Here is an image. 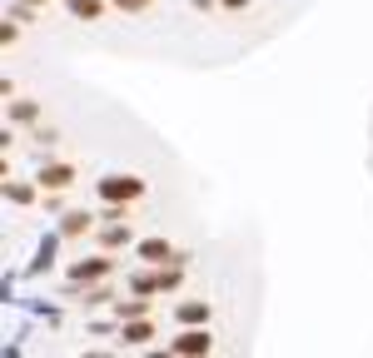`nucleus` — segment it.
I'll return each mask as SVG.
<instances>
[{
    "mask_svg": "<svg viewBox=\"0 0 373 358\" xmlns=\"http://www.w3.org/2000/svg\"><path fill=\"white\" fill-rule=\"evenodd\" d=\"M95 190H100V199H104V204H120V199H125V204H135V199L144 194V179H135V174H104Z\"/></svg>",
    "mask_w": 373,
    "mask_h": 358,
    "instance_id": "f257e3e1",
    "label": "nucleus"
},
{
    "mask_svg": "<svg viewBox=\"0 0 373 358\" xmlns=\"http://www.w3.org/2000/svg\"><path fill=\"white\" fill-rule=\"evenodd\" d=\"M209 348H215V333H209V329H194V324L170 338V353H209Z\"/></svg>",
    "mask_w": 373,
    "mask_h": 358,
    "instance_id": "f03ea898",
    "label": "nucleus"
},
{
    "mask_svg": "<svg viewBox=\"0 0 373 358\" xmlns=\"http://www.w3.org/2000/svg\"><path fill=\"white\" fill-rule=\"evenodd\" d=\"M35 185H40V190H70V185H75V169H70V164H45Z\"/></svg>",
    "mask_w": 373,
    "mask_h": 358,
    "instance_id": "7ed1b4c3",
    "label": "nucleus"
},
{
    "mask_svg": "<svg viewBox=\"0 0 373 358\" xmlns=\"http://www.w3.org/2000/svg\"><path fill=\"white\" fill-rule=\"evenodd\" d=\"M179 324H209V298H189V304H179Z\"/></svg>",
    "mask_w": 373,
    "mask_h": 358,
    "instance_id": "20e7f679",
    "label": "nucleus"
},
{
    "mask_svg": "<svg viewBox=\"0 0 373 358\" xmlns=\"http://www.w3.org/2000/svg\"><path fill=\"white\" fill-rule=\"evenodd\" d=\"M65 6H70L75 20H100L104 15V0H65Z\"/></svg>",
    "mask_w": 373,
    "mask_h": 358,
    "instance_id": "39448f33",
    "label": "nucleus"
},
{
    "mask_svg": "<svg viewBox=\"0 0 373 358\" xmlns=\"http://www.w3.org/2000/svg\"><path fill=\"white\" fill-rule=\"evenodd\" d=\"M90 229H95V214H65V224H60L65 239H80V234H90Z\"/></svg>",
    "mask_w": 373,
    "mask_h": 358,
    "instance_id": "423d86ee",
    "label": "nucleus"
},
{
    "mask_svg": "<svg viewBox=\"0 0 373 358\" xmlns=\"http://www.w3.org/2000/svg\"><path fill=\"white\" fill-rule=\"evenodd\" d=\"M149 333H154V329H149L144 319H125V343H130V348H140V343H149Z\"/></svg>",
    "mask_w": 373,
    "mask_h": 358,
    "instance_id": "0eeeda50",
    "label": "nucleus"
},
{
    "mask_svg": "<svg viewBox=\"0 0 373 358\" xmlns=\"http://www.w3.org/2000/svg\"><path fill=\"white\" fill-rule=\"evenodd\" d=\"M11 119L15 125H30V119H40V105L35 100H11Z\"/></svg>",
    "mask_w": 373,
    "mask_h": 358,
    "instance_id": "6e6552de",
    "label": "nucleus"
},
{
    "mask_svg": "<svg viewBox=\"0 0 373 358\" xmlns=\"http://www.w3.org/2000/svg\"><path fill=\"white\" fill-rule=\"evenodd\" d=\"M70 274H75V279H104V274H110V259H85V264H75Z\"/></svg>",
    "mask_w": 373,
    "mask_h": 358,
    "instance_id": "1a4fd4ad",
    "label": "nucleus"
},
{
    "mask_svg": "<svg viewBox=\"0 0 373 358\" xmlns=\"http://www.w3.org/2000/svg\"><path fill=\"white\" fill-rule=\"evenodd\" d=\"M115 314H120V319H144V314H149V298H120Z\"/></svg>",
    "mask_w": 373,
    "mask_h": 358,
    "instance_id": "9d476101",
    "label": "nucleus"
},
{
    "mask_svg": "<svg viewBox=\"0 0 373 358\" xmlns=\"http://www.w3.org/2000/svg\"><path fill=\"white\" fill-rule=\"evenodd\" d=\"M11 199H15V204H30L35 190H30V185H11Z\"/></svg>",
    "mask_w": 373,
    "mask_h": 358,
    "instance_id": "9b49d317",
    "label": "nucleus"
},
{
    "mask_svg": "<svg viewBox=\"0 0 373 358\" xmlns=\"http://www.w3.org/2000/svg\"><path fill=\"white\" fill-rule=\"evenodd\" d=\"M115 6H120L125 15H140V11H149V0H115Z\"/></svg>",
    "mask_w": 373,
    "mask_h": 358,
    "instance_id": "f8f14e48",
    "label": "nucleus"
},
{
    "mask_svg": "<svg viewBox=\"0 0 373 358\" xmlns=\"http://www.w3.org/2000/svg\"><path fill=\"white\" fill-rule=\"evenodd\" d=\"M224 11H249V0H219Z\"/></svg>",
    "mask_w": 373,
    "mask_h": 358,
    "instance_id": "ddd939ff",
    "label": "nucleus"
},
{
    "mask_svg": "<svg viewBox=\"0 0 373 358\" xmlns=\"http://www.w3.org/2000/svg\"><path fill=\"white\" fill-rule=\"evenodd\" d=\"M219 6V0H194V11H215Z\"/></svg>",
    "mask_w": 373,
    "mask_h": 358,
    "instance_id": "4468645a",
    "label": "nucleus"
}]
</instances>
